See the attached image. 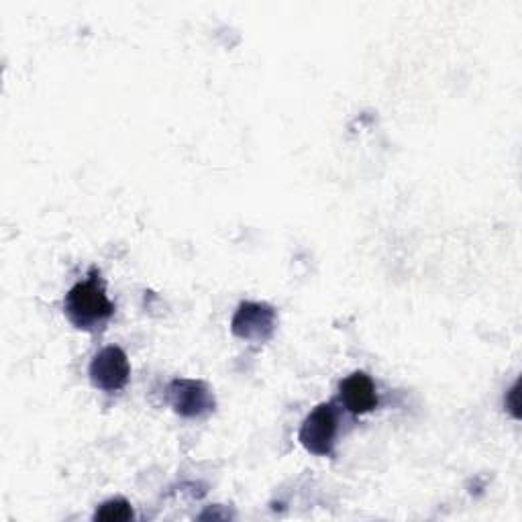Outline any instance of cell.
<instances>
[{"label": "cell", "instance_id": "cell-1", "mask_svg": "<svg viewBox=\"0 0 522 522\" xmlns=\"http://www.w3.org/2000/svg\"><path fill=\"white\" fill-rule=\"evenodd\" d=\"M64 308H66V317L70 319V323L84 331L102 327L115 312V304L109 300V296H107V292H104V286L96 274H92L88 280L76 284L66 294Z\"/></svg>", "mask_w": 522, "mask_h": 522}, {"label": "cell", "instance_id": "cell-2", "mask_svg": "<svg viewBox=\"0 0 522 522\" xmlns=\"http://www.w3.org/2000/svg\"><path fill=\"white\" fill-rule=\"evenodd\" d=\"M337 435V414L331 404H321L312 410L300 429V443L315 455H331Z\"/></svg>", "mask_w": 522, "mask_h": 522}, {"label": "cell", "instance_id": "cell-3", "mask_svg": "<svg viewBox=\"0 0 522 522\" xmlns=\"http://www.w3.org/2000/svg\"><path fill=\"white\" fill-rule=\"evenodd\" d=\"M129 359L119 347L102 349L90 363V380L104 392H117L129 382Z\"/></svg>", "mask_w": 522, "mask_h": 522}, {"label": "cell", "instance_id": "cell-4", "mask_svg": "<svg viewBox=\"0 0 522 522\" xmlns=\"http://www.w3.org/2000/svg\"><path fill=\"white\" fill-rule=\"evenodd\" d=\"M341 402L353 414H368L378 406V392L372 378L355 372L341 382Z\"/></svg>", "mask_w": 522, "mask_h": 522}, {"label": "cell", "instance_id": "cell-5", "mask_svg": "<svg viewBox=\"0 0 522 522\" xmlns=\"http://www.w3.org/2000/svg\"><path fill=\"white\" fill-rule=\"evenodd\" d=\"M272 329L274 312L261 304H243L233 319V331L243 339H266Z\"/></svg>", "mask_w": 522, "mask_h": 522}, {"label": "cell", "instance_id": "cell-6", "mask_svg": "<svg viewBox=\"0 0 522 522\" xmlns=\"http://www.w3.org/2000/svg\"><path fill=\"white\" fill-rule=\"evenodd\" d=\"M174 408L184 416H198L211 410L213 398L200 382L192 380H176L170 388Z\"/></svg>", "mask_w": 522, "mask_h": 522}, {"label": "cell", "instance_id": "cell-7", "mask_svg": "<svg viewBox=\"0 0 522 522\" xmlns=\"http://www.w3.org/2000/svg\"><path fill=\"white\" fill-rule=\"evenodd\" d=\"M133 518V508L127 500H109L104 502L96 512H94V520H104V522H123V520H131Z\"/></svg>", "mask_w": 522, "mask_h": 522}]
</instances>
